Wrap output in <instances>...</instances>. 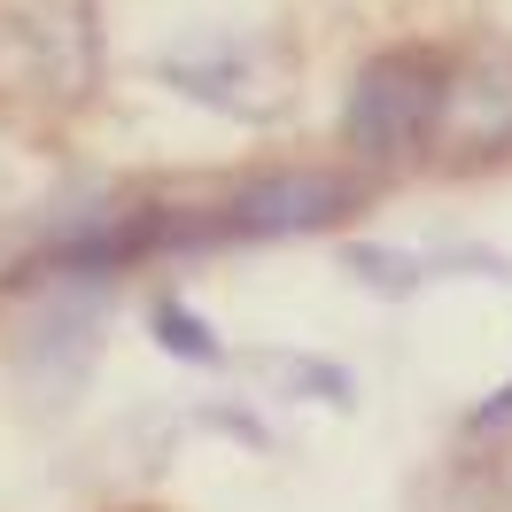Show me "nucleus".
<instances>
[{
    "instance_id": "obj_1",
    "label": "nucleus",
    "mask_w": 512,
    "mask_h": 512,
    "mask_svg": "<svg viewBox=\"0 0 512 512\" xmlns=\"http://www.w3.org/2000/svg\"><path fill=\"white\" fill-rule=\"evenodd\" d=\"M435 109H443V63H427V55H388L357 78L350 94V140L365 156H388V148H412L419 132L435 125Z\"/></svg>"
},
{
    "instance_id": "obj_3",
    "label": "nucleus",
    "mask_w": 512,
    "mask_h": 512,
    "mask_svg": "<svg viewBox=\"0 0 512 512\" xmlns=\"http://www.w3.org/2000/svg\"><path fill=\"white\" fill-rule=\"evenodd\" d=\"M505 419H512V388H497V396L474 412V427H505Z\"/></svg>"
},
{
    "instance_id": "obj_2",
    "label": "nucleus",
    "mask_w": 512,
    "mask_h": 512,
    "mask_svg": "<svg viewBox=\"0 0 512 512\" xmlns=\"http://www.w3.org/2000/svg\"><path fill=\"white\" fill-rule=\"evenodd\" d=\"M156 326H163V342H171L179 357H218V342H210V334H202L179 303H156Z\"/></svg>"
}]
</instances>
